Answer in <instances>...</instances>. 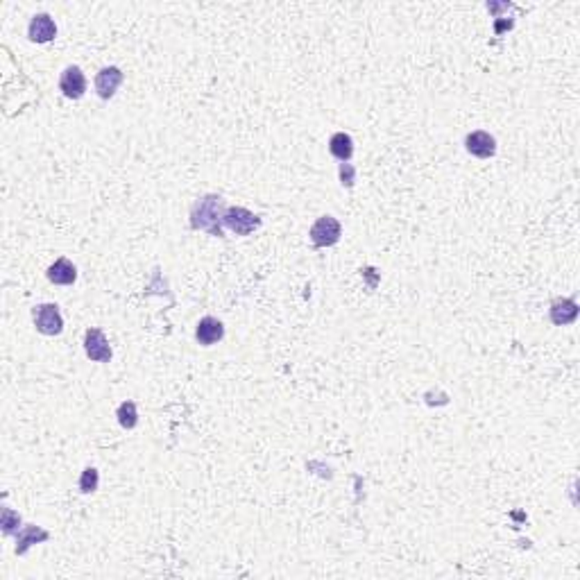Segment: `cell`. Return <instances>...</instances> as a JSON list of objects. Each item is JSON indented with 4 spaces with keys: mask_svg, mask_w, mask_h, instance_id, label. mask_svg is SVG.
<instances>
[{
    "mask_svg": "<svg viewBox=\"0 0 580 580\" xmlns=\"http://www.w3.org/2000/svg\"><path fill=\"white\" fill-rule=\"evenodd\" d=\"M340 222L331 216H322L313 227H311V240H313L315 248H329V245H336L340 240Z\"/></svg>",
    "mask_w": 580,
    "mask_h": 580,
    "instance_id": "6da1fadb",
    "label": "cell"
},
{
    "mask_svg": "<svg viewBox=\"0 0 580 580\" xmlns=\"http://www.w3.org/2000/svg\"><path fill=\"white\" fill-rule=\"evenodd\" d=\"M222 222H225V227H229L231 231H236L238 236H248V233H252L261 225L259 216H254L248 209H240V207L227 209L225 214H222Z\"/></svg>",
    "mask_w": 580,
    "mask_h": 580,
    "instance_id": "7a4b0ae2",
    "label": "cell"
},
{
    "mask_svg": "<svg viewBox=\"0 0 580 580\" xmlns=\"http://www.w3.org/2000/svg\"><path fill=\"white\" fill-rule=\"evenodd\" d=\"M35 325L37 331H41L43 336H57L64 329V320L59 308L54 304H43L35 308Z\"/></svg>",
    "mask_w": 580,
    "mask_h": 580,
    "instance_id": "3957f363",
    "label": "cell"
},
{
    "mask_svg": "<svg viewBox=\"0 0 580 580\" xmlns=\"http://www.w3.org/2000/svg\"><path fill=\"white\" fill-rule=\"evenodd\" d=\"M84 349L86 356L95 363H109L111 361V347L100 329H88L84 336Z\"/></svg>",
    "mask_w": 580,
    "mask_h": 580,
    "instance_id": "277c9868",
    "label": "cell"
},
{
    "mask_svg": "<svg viewBox=\"0 0 580 580\" xmlns=\"http://www.w3.org/2000/svg\"><path fill=\"white\" fill-rule=\"evenodd\" d=\"M59 88H62V93L66 98H71V100L82 98L84 91H86V77H84V73L77 69V66H69V69L62 73Z\"/></svg>",
    "mask_w": 580,
    "mask_h": 580,
    "instance_id": "5b68a950",
    "label": "cell"
},
{
    "mask_svg": "<svg viewBox=\"0 0 580 580\" xmlns=\"http://www.w3.org/2000/svg\"><path fill=\"white\" fill-rule=\"evenodd\" d=\"M465 145L478 159H489L497 152V141L494 137H489L487 132H472L470 137L465 139Z\"/></svg>",
    "mask_w": 580,
    "mask_h": 580,
    "instance_id": "8992f818",
    "label": "cell"
},
{
    "mask_svg": "<svg viewBox=\"0 0 580 580\" xmlns=\"http://www.w3.org/2000/svg\"><path fill=\"white\" fill-rule=\"evenodd\" d=\"M120 82H122V73H120V69H116V66H109V69H103L98 73V77H95V91H98V95L100 98H111L116 93V88L120 86Z\"/></svg>",
    "mask_w": 580,
    "mask_h": 580,
    "instance_id": "52a82bcc",
    "label": "cell"
},
{
    "mask_svg": "<svg viewBox=\"0 0 580 580\" xmlns=\"http://www.w3.org/2000/svg\"><path fill=\"white\" fill-rule=\"evenodd\" d=\"M57 35V28H54V21L48 14H37L30 23V39L37 43H48Z\"/></svg>",
    "mask_w": 580,
    "mask_h": 580,
    "instance_id": "ba28073f",
    "label": "cell"
},
{
    "mask_svg": "<svg viewBox=\"0 0 580 580\" xmlns=\"http://www.w3.org/2000/svg\"><path fill=\"white\" fill-rule=\"evenodd\" d=\"M195 336H197L199 344L209 347V344L222 340V336H225V329H222V322L220 320H216V318H202V320H199V325H197Z\"/></svg>",
    "mask_w": 580,
    "mask_h": 580,
    "instance_id": "9c48e42d",
    "label": "cell"
},
{
    "mask_svg": "<svg viewBox=\"0 0 580 580\" xmlns=\"http://www.w3.org/2000/svg\"><path fill=\"white\" fill-rule=\"evenodd\" d=\"M48 279L57 286H71L77 279V270L69 259H57L48 267Z\"/></svg>",
    "mask_w": 580,
    "mask_h": 580,
    "instance_id": "30bf717a",
    "label": "cell"
},
{
    "mask_svg": "<svg viewBox=\"0 0 580 580\" xmlns=\"http://www.w3.org/2000/svg\"><path fill=\"white\" fill-rule=\"evenodd\" d=\"M195 211H199V216H207V218H202L199 222H195L193 227H197V229H207V231H211V233L216 236V229H214V225H211V222H218L220 197H207L204 202H199V204L195 207Z\"/></svg>",
    "mask_w": 580,
    "mask_h": 580,
    "instance_id": "8fae6325",
    "label": "cell"
},
{
    "mask_svg": "<svg viewBox=\"0 0 580 580\" xmlns=\"http://www.w3.org/2000/svg\"><path fill=\"white\" fill-rule=\"evenodd\" d=\"M578 318V304L574 299H557L551 306V320L553 325H572V322Z\"/></svg>",
    "mask_w": 580,
    "mask_h": 580,
    "instance_id": "7c38bea8",
    "label": "cell"
},
{
    "mask_svg": "<svg viewBox=\"0 0 580 580\" xmlns=\"http://www.w3.org/2000/svg\"><path fill=\"white\" fill-rule=\"evenodd\" d=\"M329 150L331 154L336 159L340 161H349L352 159V154H354V141L349 134H344V132H338V134H333L331 141H329Z\"/></svg>",
    "mask_w": 580,
    "mask_h": 580,
    "instance_id": "4fadbf2b",
    "label": "cell"
},
{
    "mask_svg": "<svg viewBox=\"0 0 580 580\" xmlns=\"http://www.w3.org/2000/svg\"><path fill=\"white\" fill-rule=\"evenodd\" d=\"M118 422L122 429H134L139 422V415H137V404L134 401H125V404H120L118 408Z\"/></svg>",
    "mask_w": 580,
    "mask_h": 580,
    "instance_id": "5bb4252c",
    "label": "cell"
},
{
    "mask_svg": "<svg viewBox=\"0 0 580 580\" xmlns=\"http://www.w3.org/2000/svg\"><path fill=\"white\" fill-rule=\"evenodd\" d=\"M46 538H48V535L43 533V530H39L37 526H28L25 533L18 538V544H21V546H16V551H18V553H25V549H28V546H30L32 542H35V540H46Z\"/></svg>",
    "mask_w": 580,
    "mask_h": 580,
    "instance_id": "9a60e30c",
    "label": "cell"
},
{
    "mask_svg": "<svg viewBox=\"0 0 580 580\" xmlns=\"http://www.w3.org/2000/svg\"><path fill=\"white\" fill-rule=\"evenodd\" d=\"M95 489H98V472L93 467H86L80 478V492L88 494V492H95Z\"/></svg>",
    "mask_w": 580,
    "mask_h": 580,
    "instance_id": "2e32d148",
    "label": "cell"
},
{
    "mask_svg": "<svg viewBox=\"0 0 580 580\" xmlns=\"http://www.w3.org/2000/svg\"><path fill=\"white\" fill-rule=\"evenodd\" d=\"M21 523V517L16 515V512H12L9 508L3 510V530L9 535V533H14V526H18Z\"/></svg>",
    "mask_w": 580,
    "mask_h": 580,
    "instance_id": "e0dca14e",
    "label": "cell"
},
{
    "mask_svg": "<svg viewBox=\"0 0 580 580\" xmlns=\"http://www.w3.org/2000/svg\"><path fill=\"white\" fill-rule=\"evenodd\" d=\"M340 177H342V184H347V186L354 184V170H352L349 163H342L340 166Z\"/></svg>",
    "mask_w": 580,
    "mask_h": 580,
    "instance_id": "ac0fdd59",
    "label": "cell"
}]
</instances>
